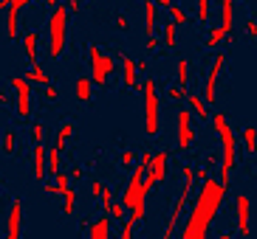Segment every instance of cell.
Masks as SVG:
<instances>
[{"label": "cell", "instance_id": "obj_1", "mask_svg": "<svg viewBox=\"0 0 257 239\" xmlns=\"http://www.w3.org/2000/svg\"><path fill=\"white\" fill-rule=\"evenodd\" d=\"M226 183H220V180H201V186H198V197L192 200V208H189V217L187 222H184L181 234L178 236L181 239H204L206 234H209L212 222H215V217H218L220 206H223V200H226Z\"/></svg>", "mask_w": 257, "mask_h": 239}, {"label": "cell", "instance_id": "obj_2", "mask_svg": "<svg viewBox=\"0 0 257 239\" xmlns=\"http://www.w3.org/2000/svg\"><path fill=\"white\" fill-rule=\"evenodd\" d=\"M212 127H215V132H218L220 138V183H226L232 180V172L234 166H237V135H234L232 124H229L226 112H215L212 116Z\"/></svg>", "mask_w": 257, "mask_h": 239}, {"label": "cell", "instance_id": "obj_3", "mask_svg": "<svg viewBox=\"0 0 257 239\" xmlns=\"http://www.w3.org/2000/svg\"><path fill=\"white\" fill-rule=\"evenodd\" d=\"M68 17L71 12L65 6H54L51 17H48V56L51 60H60L62 51H65V40H68Z\"/></svg>", "mask_w": 257, "mask_h": 239}, {"label": "cell", "instance_id": "obj_4", "mask_svg": "<svg viewBox=\"0 0 257 239\" xmlns=\"http://www.w3.org/2000/svg\"><path fill=\"white\" fill-rule=\"evenodd\" d=\"M181 174H184V186H181V192H178V197H175L173 214H170L167 228H164V234H161L164 239H173L175 236V222L181 220V214L187 211L189 200H192V188H195V169H192V166H181Z\"/></svg>", "mask_w": 257, "mask_h": 239}, {"label": "cell", "instance_id": "obj_5", "mask_svg": "<svg viewBox=\"0 0 257 239\" xmlns=\"http://www.w3.org/2000/svg\"><path fill=\"white\" fill-rule=\"evenodd\" d=\"M142 98H144V132L159 135L161 121H159V93H156V82L153 79H144L142 82Z\"/></svg>", "mask_w": 257, "mask_h": 239}, {"label": "cell", "instance_id": "obj_6", "mask_svg": "<svg viewBox=\"0 0 257 239\" xmlns=\"http://www.w3.org/2000/svg\"><path fill=\"white\" fill-rule=\"evenodd\" d=\"M88 60H91V82L93 84H107V76H113L116 62L110 54H105L99 45L88 48Z\"/></svg>", "mask_w": 257, "mask_h": 239}, {"label": "cell", "instance_id": "obj_7", "mask_svg": "<svg viewBox=\"0 0 257 239\" xmlns=\"http://www.w3.org/2000/svg\"><path fill=\"white\" fill-rule=\"evenodd\" d=\"M175 130H178V150L187 152L195 141V127H192V110H178L175 116Z\"/></svg>", "mask_w": 257, "mask_h": 239}, {"label": "cell", "instance_id": "obj_8", "mask_svg": "<svg viewBox=\"0 0 257 239\" xmlns=\"http://www.w3.org/2000/svg\"><path fill=\"white\" fill-rule=\"evenodd\" d=\"M12 88L17 93V116L29 118L31 116V82L26 76H12Z\"/></svg>", "mask_w": 257, "mask_h": 239}, {"label": "cell", "instance_id": "obj_9", "mask_svg": "<svg viewBox=\"0 0 257 239\" xmlns=\"http://www.w3.org/2000/svg\"><path fill=\"white\" fill-rule=\"evenodd\" d=\"M223 65H226V54H218L215 62H212V68H209V74H206V88H204V102L206 104H215V102H218L215 93H218V79H220Z\"/></svg>", "mask_w": 257, "mask_h": 239}, {"label": "cell", "instance_id": "obj_10", "mask_svg": "<svg viewBox=\"0 0 257 239\" xmlns=\"http://www.w3.org/2000/svg\"><path fill=\"white\" fill-rule=\"evenodd\" d=\"M6 236L9 239L23 236V200L20 197L12 200V208H9V217H6Z\"/></svg>", "mask_w": 257, "mask_h": 239}, {"label": "cell", "instance_id": "obj_11", "mask_svg": "<svg viewBox=\"0 0 257 239\" xmlns=\"http://www.w3.org/2000/svg\"><path fill=\"white\" fill-rule=\"evenodd\" d=\"M234 211H237V234L240 236H249L251 228H249V217H251V200L249 194H237L234 197Z\"/></svg>", "mask_w": 257, "mask_h": 239}, {"label": "cell", "instance_id": "obj_12", "mask_svg": "<svg viewBox=\"0 0 257 239\" xmlns=\"http://www.w3.org/2000/svg\"><path fill=\"white\" fill-rule=\"evenodd\" d=\"M167 169H170V152H159V155H153V164L147 169V183L150 186H159L167 180Z\"/></svg>", "mask_w": 257, "mask_h": 239}, {"label": "cell", "instance_id": "obj_13", "mask_svg": "<svg viewBox=\"0 0 257 239\" xmlns=\"http://www.w3.org/2000/svg\"><path fill=\"white\" fill-rule=\"evenodd\" d=\"M46 174H48V150H46L43 141H37L34 144V180L43 183Z\"/></svg>", "mask_w": 257, "mask_h": 239}, {"label": "cell", "instance_id": "obj_14", "mask_svg": "<svg viewBox=\"0 0 257 239\" xmlns=\"http://www.w3.org/2000/svg\"><path fill=\"white\" fill-rule=\"evenodd\" d=\"M74 96H76V102H79V104H88V102H91L93 82L88 79V76H79V79L74 82Z\"/></svg>", "mask_w": 257, "mask_h": 239}, {"label": "cell", "instance_id": "obj_15", "mask_svg": "<svg viewBox=\"0 0 257 239\" xmlns=\"http://www.w3.org/2000/svg\"><path fill=\"white\" fill-rule=\"evenodd\" d=\"M37 42H40L37 31H26L23 48H26V60H29L31 65H37V62H40V48H37Z\"/></svg>", "mask_w": 257, "mask_h": 239}, {"label": "cell", "instance_id": "obj_16", "mask_svg": "<svg viewBox=\"0 0 257 239\" xmlns=\"http://www.w3.org/2000/svg\"><path fill=\"white\" fill-rule=\"evenodd\" d=\"M121 82L127 84V88H139V68L130 56L121 60Z\"/></svg>", "mask_w": 257, "mask_h": 239}, {"label": "cell", "instance_id": "obj_17", "mask_svg": "<svg viewBox=\"0 0 257 239\" xmlns=\"http://www.w3.org/2000/svg\"><path fill=\"white\" fill-rule=\"evenodd\" d=\"M110 222H113L110 217L93 220V222L88 225V239H107V234H110Z\"/></svg>", "mask_w": 257, "mask_h": 239}, {"label": "cell", "instance_id": "obj_18", "mask_svg": "<svg viewBox=\"0 0 257 239\" xmlns=\"http://www.w3.org/2000/svg\"><path fill=\"white\" fill-rule=\"evenodd\" d=\"M156 22H159V3L156 0H144V31H147V37L153 34Z\"/></svg>", "mask_w": 257, "mask_h": 239}, {"label": "cell", "instance_id": "obj_19", "mask_svg": "<svg viewBox=\"0 0 257 239\" xmlns=\"http://www.w3.org/2000/svg\"><path fill=\"white\" fill-rule=\"evenodd\" d=\"M187 104H189V110H192V116H198L201 121L209 118V107H206L204 96H198V93H187Z\"/></svg>", "mask_w": 257, "mask_h": 239}, {"label": "cell", "instance_id": "obj_20", "mask_svg": "<svg viewBox=\"0 0 257 239\" xmlns=\"http://www.w3.org/2000/svg\"><path fill=\"white\" fill-rule=\"evenodd\" d=\"M232 26H234V0H220V28L229 34Z\"/></svg>", "mask_w": 257, "mask_h": 239}, {"label": "cell", "instance_id": "obj_21", "mask_svg": "<svg viewBox=\"0 0 257 239\" xmlns=\"http://www.w3.org/2000/svg\"><path fill=\"white\" fill-rule=\"evenodd\" d=\"M23 76L29 79L31 84H43V88H46V84H51V76H48V70L40 65V62H37V65H31L29 74H23Z\"/></svg>", "mask_w": 257, "mask_h": 239}, {"label": "cell", "instance_id": "obj_22", "mask_svg": "<svg viewBox=\"0 0 257 239\" xmlns=\"http://www.w3.org/2000/svg\"><path fill=\"white\" fill-rule=\"evenodd\" d=\"M71 135H74V121H65L60 127V132H57V138H54V146L60 152H65V146H68V141H71Z\"/></svg>", "mask_w": 257, "mask_h": 239}, {"label": "cell", "instance_id": "obj_23", "mask_svg": "<svg viewBox=\"0 0 257 239\" xmlns=\"http://www.w3.org/2000/svg\"><path fill=\"white\" fill-rule=\"evenodd\" d=\"M17 17H20V8L6 6V37L17 40Z\"/></svg>", "mask_w": 257, "mask_h": 239}, {"label": "cell", "instance_id": "obj_24", "mask_svg": "<svg viewBox=\"0 0 257 239\" xmlns=\"http://www.w3.org/2000/svg\"><path fill=\"white\" fill-rule=\"evenodd\" d=\"M243 152L246 155H257V127L243 130Z\"/></svg>", "mask_w": 257, "mask_h": 239}, {"label": "cell", "instance_id": "obj_25", "mask_svg": "<svg viewBox=\"0 0 257 239\" xmlns=\"http://www.w3.org/2000/svg\"><path fill=\"white\" fill-rule=\"evenodd\" d=\"M189 60H178V65H175V84H181V88H187L189 84Z\"/></svg>", "mask_w": 257, "mask_h": 239}, {"label": "cell", "instance_id": "obj_26", "mask_svg": "<svg viewBox=\"0 0 257 239\" xmlns=\"http://www.w3.org/2000/svg\"><path fill=\"white\" fill-rule=\"evenodd\" d=\"M62 214H65V217H71V214H74L76 211V192L74 188H65V192H62Z\"/></svg>", "mask_w": 257, "mask_h": 239}, {"label": "cell", "instance_id": "obj_27", "mask_svg": "<svg viewBox=\"0 0 257 239\" xmlns=\"http://www.w3.org/2000/svg\"><path fill=\"white\" fill-rule=\"evenodd\" d=\"M229 34L223 28H220V26H215V28H209V37H206V48H209V51H215V48H218L220 42H223V40H226Z\"/></svg>", "mask_w": 257, "mask_h": 239}, {"label": "cell", "instance_id": "obj_28", "mask_svg": "<svg viewBox=\"0 0 257 239\" xmlns=\"http://www.w3.org/2000/svg\"><path fill=\"white\" fill-rule=\"evenodd\" d=\"M107 217L110 220H116V222H121V220H127V208H124V202H110V206H107Z\"/></svg>", "mask_w": 257, "mask_h": 239}, {"label": "cell", "instance_id": "obj_29", "mask_svg": "<svg viewBox=\"0 0 257 239\" xmlns=\"http://www.w3.org/2000/svg\"><path fill=\"white\" fill-rule=\"evenodd\" d=\"M167 12H170V20L175 22V26H187L189 22V17H187V12H184L178 3H173V6H167Z\"/></svg>", "mask_w": 257, "mask_h": 239}, {"label": "cell", "instance_id": "obj_30", "mask_svg": "<svg viewBox=\"0 0 257 239\" xmlns=\"http://www.w3.org/2000/svg\"><path fill=\"white\" fill-rule=\"evenodd\" d=\"M164 45L167 48H175V45H178V26H175L173 20L164 26Z\"/></svg>", "mask_w": 257, "mask_h": 239}, {"label": "cell", "instance_id": "obj_31", "mask_svg": "<svg viewBox=\"0 0 257 239\" xmlns=\"http://www.w3.org/2000/svg\"><path fill=\"white\" fill-rule=\"evenodd\" d=\"M57 172H62V152L54 146L48 152V174H57Z\"/></svg>", "mask_w": 257, "mask_h": 239}, {"label": "cell", "instance_id": "obj_32", "mask_svg": "<svg viewBox=\"0 0 257 239\" xmlns=\"http://www.w3.org/2000/svg\"><path fill=\"white\" fill-rule=\"evenodd\" d=\"M17 152V135L15 130H6V135H3V155H15Z\"/></svg>", "mask_w": 257, "mask_h": 239}, {"label": "cell", "instance_id": "obj_33", "mask_svg": "<svg viewBox=\"0 0 257 239\" xmlns=\"http://www.w3.org/2000/svg\"><path fill=\"white\" fill-rule=\"evenodd\" d=\"M54 188H57V194H62L65 188H71V174L57 172V174H54Z\"/></svg>", "mask_w": 257, "mask_h": 239}, {"label": "cell", "instance_id": "obj_34", "mask_svg": "<svg viewBox=\"0 0 257 239\" xmlns=\"http://www.w3.org/2000/svg\"><path fill=\"white\" fill-rule=\"evenodd\" d=\"M209 0H198V22H201V26H206V22H209Z\"/></svg>", "mask_w": 257, "mask_h": 239}, {"label": "cell", "instance_id": "obj_35", "mask_svg": "<svg viewBox=\"0 0 257 239\" xmlns=\"http://www.w3.org/2000/svg\"><path fill=\"white\" fill-rule=\"evenodd\" d=\"M167 98H170V102H181V98H187V88H181V84H173V88L167 90Z\"/></svg>", "mask_w": 257, "mask_h": 239}, {"label": "cell", "instance_id": "obj_36", "mask_svg": "<svg viewBox=\"0 0 257 239\" xmlns=\"http://www.w3.org/2000/svg\"><path fill=\"white\" fill-rule=\"evenodd\" d=\"M133 231H136V220H133V217H130V220H121L119 236H121V239H130V236H133Z\"/></svg>", "mask_w": 257, "mask_h": 239}, {"label": "cell", "instance_id": "obj_37", "mask_svg": "<svg viewBox=\"0 0 257 239\" xmlns=\"http://www.w3.org/2000/svg\"><path fill=\"white\" fill-rule=\"evenodd\" d=\"M119 164L124 166V169H130V166L136 164V152H133V150H124V152H121V158H119Z\"/></svg>", "mask_w": 257, "mask_h": 239}, {"label": "cell", "instance_id": "obj_38", "mask_svg": "<svg viewBox=\"0 0 257 239\" xmlns=\"http://www.w3.org/2000/svg\"><path fill=\"white\" fill-rule=\"evenodd\" d=\"M31 135H34V144L43 141V138H46V127H43V124H34V127H31Z\"/></svg>", "mask_w": 257, "mask_h": 239}, {"label": "cell", "instance_id": "obj_39", "mask_svg": "<svg viewBox=\"0 0 257 239\" xmlns=\"http://www.w3.org/2000/svg\"><path fill=\"white\" fill-rule=\"evenodd\" d=\"M102 192H105V183H102V180H93L91 183V197H102Z\"/></svg>", "mask_w": 257, "mask_h": 239}, {"label": "cell", "instance_id": "obj_40", "mask_svg": "<svg viewBox=\"0 0 257 239\" xmlns=\"http://www.w3.org/2000/svg\"><path fill=\"white\" fill-rule=\"evenodd\" d=\"M65 8H68L71 14H79V12H82V0H68V3H65Z\"/></svg>", "mask_w": 257, "mask_h": 239}, {"label": "cell", "instance_id": "obj_41", "mask_svg": "<svg viewBox=\"0 0 257 239\" xmlns=\"http://www.w3.org/2000/svg\"><path fill=\"white\" fill-rule=\"evenodd\" d=\"M57 96H60L57 88H54V84H46V102H57Z\"/></svg>", "mask_w": 257, "mask_h": 239}, {"label": "cell", "instance_id": "obj_42", "mask_svg": "<svg viewBox=\"0 0 257 239\" xmlns=\"http://www.w3.org/2000/svg\"><path fill=\"white\" fill-rule=\"evenodd\" d=\"M99 200H102V206H110V202H113V192H110V188H105V192H102V197H99Z\"/></svg>", "mask_w": 257, "mask_h": 239}, {"label": "cell", "instance_id": "obj_43", "mask_svg": "<svg viewBox=\"0 0 257 239\" xmlns=\"http://www.w3.org/2000/svg\"><path fill=\"white\" fill-rule=\"evenodd\" d=\"M246 34H249V37H257V20H246Z\"/></svg>", "mask_w": 257, "mask_h": 239}, {"label": "cell", "instance_id": "obj_44", "mask_svg": "<svg viewBox=\"0 0 257 239\" xmlns=\"http://www.w3.org/2000/svg\"><path fill=\"white\" fill-rule=\"evenodd\" d=\"M156 48H159V40H156V34H150V37H147V51H156Z\"/></svg>", "mask_w": 257, "mask_h": 239}, {"label": "cell", "instance_id": "obj_45", "mask_svg": "<svg viewBox=\"0 0 257 239\" xmlns=\"http://www.w3.org/2000/svg\"><path fill=\"white\" fill-rule=\"evenodd\" d=\"M82 178H85L82 166H74V169H71V180H82Z\"/></svg>", "mask_w": 257, "mask_h": 239}, {"label": "cell", "instance_id": "obj_46", "mask_svg": "<svg viewBox=\"0 0 257 239\" xmlns=\"http://www.w3.org/2000/svg\"><path fill=\"white\" fill-rule=\"evenodd\" d=\"M116 28H121V31L127 28V17L124 14H116Z\"/></svg>", "mask_w": 257, "mask_h": 239}, {"label": "cell", "instance_id": "obj_47", "mask_svg": "<svg viewBox=\"0 0 257 239\" xmlns=\"http://www.w3.org/2000/svg\"><path fill=\"white\" fill-rule=\"evenodd\" d=\"M136 68H139V74H147V68H150V65H147V60H139Z\"/></svg>", "mask_w": 257, "mask_h": 239}, {"label": "cell", "instance_id": "obj_48", "mask_svg": "<svg viewBox=\"0 0 257 239\" xmlns=\"http://www.w3.org/2000/svg\"><path fill=\"white\" fill-rule=\"evenodd\" d=\"M206 178H209V174H206V169H195V180H198V183H201V180H206Z\"/></svg>", "mask_w": 257, "mask_h": 239}, {"label": "cell", "instance_id": "obj_49", "mask_svg": "<svg viewBox=\"0 0 257 239\" xmlns=\"http://www.w3.org/2000/svg\"><path fill=\"white\" fill-rule=\"evenodd\" d=\"M156 3H159V8H167V6H173L175 0H156Z\"/></svg>", "mask_w": 257, "mask_h": 239}, {"label": "cell", "instance_id": "obj_50", "mask_svg": "<svg viewBox=\"0 0 257 239\" xmlns=\"http://www.w3.org/2000/svg\"><path fill=\"white\" fill-rule=\"evenodd\" d=\"M3 104H9V96L3 93V90H0V107H3Z\"/></svg>", "mask_w": 257, "mask_h": 239}, {"label": "cell", "instance_id": "obj_51", "mask_svg": "<svg viewBox=\"0 0 257 239\" xmlns=\"http://www.w3.org/2000/svg\"><path fill=\"white\" fill-rule=\"evenodd\" d=\"M57 3H60V0H46V6H48V8H54Z\"/></svg>", "mask_w": 257, "mask_h": 239}, {"label": "cell", "instance_id": "obj_52", "mask_svg": "<svg viewBox=\"0 0 257 239\" xmlns=\"http://www.w3.org/2000/svg\"><path fill=\"white\" fill-rule=\"evenodd\" d=\"M0 3H6V0H0Z\"/></svg>", "mask_w": 257, "mask_h": 239}, {"label": "cell", "instance_id": "obj_53", "mask_svg": "<svg viewBox=\"0 0 257 239\" xmlns=\"http://www.w3.org/2000/svg\"><path fill=\"white\" fill-rule=\"evenodd\" d=\"M234 3H237V0H234Z\"/></svg>", "mask_w": 257, "mask_h": 239}, {"label": "cell", "instance_id": "obj_54", "mask_svg": "<svg viewBox=\"0 0 257 239\" xmlns=\"http://www.w3.org/2000/svg\"><path fill=\"white\" fill-rule=\"evenodd\" d=\"M254 166H257V164H254Z\"/></svg>", "mask_w": 257, "mask_h": 239}]
</instances>
